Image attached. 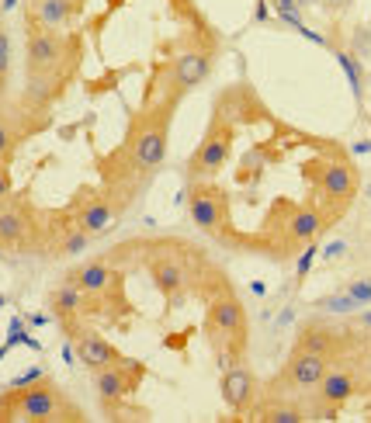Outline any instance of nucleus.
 Returning <instances> with one entry per match:
<instances>
[{"instance_id": "f257e3e1", "label": "nucleus", "mask_w": 371, "mask_h": 423, "mask_svg": "<svg viewBox=\"0 0 371 423\" xmlns=\"http://www.w3.org/2000/svg\"><path fill=\"white\" fill-rule=\"evenodd\" d=\"M73 423L83 420L80 406L56 389L49 378H35L28 385H11L0 396V423Z\"/></svg>"}, {"instance_id": "f03ea898", "label": "nucleus", "mask_w": 371, "mask_h": 423, "mask_svg": "<svg viewBox=\"0 0 371 423\" xmlns=\"http://www.w3.org/2000/svg\"><path fill=\"white\" fill-rule=\"evenodd\" d=\"M174 101L167 98L163 105H150L142 108L129 125V142H125V167L132 174L150 177L157 170L163 157H167V132H170V115H174Z\"/></svg>"}, {"instance_id": "7ed1b4c3", "label": "nucleus", "mask_w": 371, "mask_h": 423, "mask_svg": "<svg viewBox=\"0 0 371 423\" xmlns=\"http://www.w3.org/2000/svg\"><path fill=\"white\" fill-rule=\"evenodd\" d=\"M142 375H146V368L139 361H129V357H118L115 365L94 371V385H98V396H101V406H105L108 417L139 389Z\"/></svg>"}, {"instance_id": "20e7f679", "label": "nucleus", "mask_w": 371, "mask_h": 423, "mask_svg": "<svg viewBox=\"0 0 371 423\" xmlns=\"http://www.w3.org/2000/svg\"><path fill=\"white\" fill-rule=\"evenodd\" d=\"M229 150H233V125H229V118L219 111L212 118V129L209 135L202 139V146H198V153L191 157V167H187V177L191 181H202V177H212L222 170V163L229 160Z\"/></svg>"}, {"instance_id": "39448f33", "label": "nucleus", "mask_w": 371, "mask_h": 423, "mask_svg": "<svg viewBox=\"0 0 371 423\" xmlns=\"http://www.w3.org/2000/svg\"><path fill=\"white\" fill-rule=\"evenodd\" d=\"M66 38L49 28H35L28 38V73L31 77H59V66L66 63Z\"/></svg>"}, {"instance_id": "423d86ee", "label": "nucleus", "mask_w": 371, "mask_h": 423, "mask_svg": "<svg viewBox=\"0 0 371 423\" xmlns=\"http://www.w3.org/2000/svg\"><path fill=\"white\" fill-rule=\"evenodd\" d=\"M209 333H212V340L215 337H226L233 344L246 340V313H243V306L233 295H222V298H215L209 306Z\"/></svg>"}, {"instance_id": "0eeeda50", "label": "nucleus", "mask_w": 371, "mask_h": 423, "mask_svg": "<svg viewBox=\"0 0 371 423\" xmlns=\"http://www.w3.org/2000/svg\"><path fill=\"white\" fill-rule=\"evenodd\" d=\"M209 70H212V53L209 49H184V53L174 56L167 77H170V87L177 94H187L191 87H198L209 77Z\"/></svg>"}, {"instance_id": "6e6552de", "label": "nucleus", "mask_w": 371, "mask_h": 423, "mask_svg": "<svg viewBox=\"0 0 371 423\" xmlns=\"http://www.w3.org/2000/svg\"><path fill=\"white\" fill-rule=\"evenodd\" d=\"M326 371H330V357H319V354H309V350L295 347L292 357L281 368V385H288V389H316Z\"/></svg>"}, {"instance_id": "1a4fd4ad", "label": "nucleus", "mask_w": 371, "mask_h": 423, "mask_svg": "<svg viewBox=\"0 0 371 423\" xmlns=\"http://www.w3.org/2000/svg\"><path fill=\"white\" fill-rule=\"evenodd\" d=\"M222 399L236 417H250L254 399H257V378L250 375V368H243V365L226 368V375H222Z\"/></svg>"}, {"instance_id": "9d476101", "label": "nucleus", "mask_w": 371, "mask_h": 423, "mask_svg": "<svg viewBox=\"0 0 371 423\" xmlns=\"http://www.w3.org/2000/svg\"><path fill=\"white\" fill-rule=\"evenodd\" d=\"M115 202L108 194H94V191H83V202L77 209V226L87 233V236H98V233H108L111 222H115Z\"/></svg>"}, {"instance_id": "9b49d317", "label": "nucleus", "mask_w": 371, "mask_h": 423, "mask_svg": "<svg viewBox=\"0 0 371 423\" xmlns=\"http://www.w3.org/2000/svg\"><path fill=\"white\" fill-rule=\"evenodd\" d=\"M357 389H361V382H357V375L347 368H330L323 375V382L316 385V396L323 406H344L347 399L357 396Z\"/></svg>"}, {"instance_id": "f8f14e48", "label": "nucleus", "mask_w": 371, "mask_h": 423, "mask_svg": "<svg viewBox=\"0 0 371 423\" xmlns=\"http://www.w3.org/2000/svg\"><path fill=\"white\" fill-rule=\"evenodd\" d=\"M319 187L326 191V198H333L337 205H344L347 198H354V191H357V170L347 160H333V163L323 167Z\"/></svg>"}, {"instance_id": "ddd939ff", "label": "nucleus", "mask_w": 371, "mask_h": 423, "mask_svg": "<svg viewBox=\"0 0 371 423\" xmlns=\"http://www.w3.org/2000/svg\"><path fill=\"white\" fill-rule=\"evenodd\" d=\"M31 239V219L21 205L0 202V246H28Z\"/></svg>"}, {"instance_id": "4468645a", "label": "nucleus", "mask_w": 371, "mask_h": 423, "mask_svg": "<svg viewBox=\"0 0 371 423\" xmlns=\"http://www.w3.org/2000/svg\"><path fill=\"white\" fill-rule=\"evenodd\" d=\"M73 11H80V0H31V7H28L31 25L49 28V31H59L70 21Z\"/></svg>"}, {"instance_id": "2eb2a0df", "label": "nucleus", "mask_w": 371, "mask_h": 423, "mask_svg": "<svg viewBox=\"0 0 371 423\" xmlns=\"http://www.w3.org/2000/svg\"><path fill=\"white\" fill-rule=\"evenodd\" d=\"M77 354L80 361L87 365V368H108V365H115L122 354L115 350V347L108 344L101 333H94V330H83V333H77Z\"/></svg>"}, {"instance_id": "dca6fc26", "label": "nucleus", "mask_w": 371, "mask_h": 423, "mask_svg": "<svg viewBox=\"0 0 371 423\" xmlns=\"http://www.w3.org/2000/svg\"><path fill=\"white\" fill-rule=\"evenodd\" d=\"M70 285H77L80 291H87V295H101L115 285V271L108 261H90V264L77 267L73 274H70Z\"/></svg>"}, {"instance_id": "f3484780", "label": "nucleus", "mask_w": 371, "mask_h": 423, "mask_svg": "<svg viewBox=\"0 0 371 423\" xmlns=\"http://www.w3.org/2000/svg\"><path fill=\"white\" fill-rule=\"evenodd\" d=\"M295 347H298V350H309V354H319V357H333L340 340H337V333H333L330 326H323V323H305Z\"/></svg>"}, {"instance_id": "a211bd4d", "label": "nucleus", "mask_w": 371, "mask_h": 423, "mask_svg": "<svg viewBox=\"0 0 371 423\" xmlns=\"http://www.w3.org/2000/svg\"><path fill=\"white\" fill-rule=\"evenodd\" d=\"M150 274H153V285H157L163 295H177V291L187 285V271L181 261H174V257H160L150 264Z\"/></svg>"}, {"instance_id": "6ab92c4d", "label": "nucleus", "mask_w": 371, "mask_h": 423, "mask_svg": "<svg viewBox=\"0 0 371 423\" xmlns=\"http://www.w3.org/2000/svg\"><path fill=\"white\" fill-rule=\"evenodd\" d=\"M49 306H53V313L59 319H73L87 309V291H80L77 285L66 281L63 288H56L53 295H49Z\"/></svg>"}, {"instance_id": "aec40b11", "label": "nucleus", "mask_w": 371, "mask_h": 423, "mask_svg": "<svg viewBox=\"0 0 371 423\" xmlns=\"http://www.w3.org/2000/svg\"><path fill=\"white\" fill-rule=\"evenodd\" d=\"M326 222H330V219H323V212L319 209H298L292 215V222H288V236L298 239V243L316 239L319 233L326 229Z\"/></svg>"}, {"instance_id": "412c9836", "label": "nucleus", "mask_w": 371, "mask_h": 423, "mask_svg": "<svg viewBox=\"0 0 371 423\" xmlns=\"http://www.w3.org/2000/svg\"><path fill=\"white\" fill-rule=\"evenodd\" d=\"M250 417H254V420H271V423H298V420H305L309 413H305V409H298L295 402L271 399V402H264V406H257Z\"/></svg>"}, {"instance_id": "4be33fe9", "label": "nucleus", "mask_w": 371, "mask_h": 423, "mask_svg": "<svg viewBox=\"0 0 371 423\" xmlns=\"http://www.w3.org/2000/svg\"><path fill=\"white\" fill-rule=\"evenodd\" d=\"M337 63L344 66V73H347V80H350V87H354V94L361 98V90H365V73H361V63H357V59H350L347 53H340V49H337Z\"/></svg>"}, {"instance_id": "5701e85b", "label": "nucleus", "mask_w": 371, "mask_h": 423, "mask_svg": "<svg viewBox=\"0 0 371 423\" xmlns=\"http://www.w3.org/2000/svg\"><path fill=\"white\" fill-rule=\"evenodd\" d=\"M319 309H326V313H344V316H347V313H357L361 306H357V302H354L347 291H340V295H330V298H323V302H319Z\"/></svg>"}, {"instance_id": "b1692460", "label": "nucleus", "mask_w": 371, "mask_h": 423, "mask_svg": "<svg viewBox=\"0 0 371 423\" xmlns=\"http://www.w3.org/2000/svg\"><path fill=\"white\" fill-rule=\"evenodd\" d=\"M87 233L80 229V226H73V229H66V236H63V246H59V254H66V257H73V254H80L83 246H87Z\"/></svg>"}, {"instance_id": "393cba45", "label": "nucleus", "mask_w": 371, "mask_h": 423, "mask_svg": "<svg viewBox=\"0 0 371 423\" xmlns=\"http://www.w3.org/2000/svg\"><path fill=\"white\" fill-rule=\"evenodd\" d=\"M344 291L357 306H371V278H357V281H350Z\"/></svg>"}, {"instance_id": "a878e982", "label": "nucleus", "mask_w": 371, "mask_h": 423, "mask_svg": "<svg viewBox=\"0 0 371 423\" xmlns=\"http://www.w3.org/2000/svg\"><path fill=\"white\" fill-rule=\"evenodd\" d=\"M14 142H18V132H14V129H11V122H7V118L0 115V163L11 157Z\"/></svg>"}, {"instance_id": "bb28decb", "label": "nucleus", "mask_w": 371, "mask_h": 423, "mask_svg": "<svg viewBox=\"0 0 371 423\" xmlns=\"http://www.w3.org/2000/svg\"><path fill=\"white\" fill-rule=\"evenodd\" d=\"M7 73H11V38H7V31L0 28V90H4V83H7Z\"/></svg>"}, {"instance_id": "cd10ccee", "label": "nucleus", "mask_w": 371, "mask_h": 423, "mask_svg": "<svg viewBox=\"0 0 371 423\" xmlns=\"http://www.w3.org/2000/svg\"><path fill=\"white\" fill-rule=\"evenodd\" d=\"M313 261H316V243H309V246L302 250V257H298V271H295V274H298V281H302V278L309 274V267H313Z\"/></svg>"}, {"instance_id": "c85d7f7f", "label": "nucleus", "mask_w": 371, "mask_h": 423, "mask_svg": "<svg viewBox=\"0 0 371 423\" xmlns=\"http://www.w3.org/2000/svg\"><path fill=\"white\" fill-rule=\"evenodd\" d=\"M11 194V174H7V167L0 163V202Z\"/></svg>"}, {"instance_id": "c756f323", "label": "nucleus", "mask_w": 371, "mask_h": 423, "mask_svg": "<svg viewBox=\"0 0 371 423\" xmlns=\"http://www.w3.org/2000/svg\"><path fill=\"white\" fill-rule=\"evenodd\" d=\"M344 250H347V243H333V246H326V254H323V257H340Z\"/></svg>"}, {"instance_id": "7c9ffc66", "label": "nucleus", "mask_w": 371, "mask_h": 423, "mask_svg": "<svg viewBox=\"0 0 371 423\" xmlns=\"http://www.w3.org/2000/svg\"><path fill=\"white\" fill-rule=\"evenodd\" d=\"M14 4H18V0H4V11H11V7H14Z\"/></svg>"}, {"instance_id": "2f4dec72", "label": "nucleus", "mask_w": 371, "mask_h": 423, "mask_svg": "<svg viewBox=\"0 0 371 423\" xmlns=\"http://www.w3.org/2000/svg\"><path fill=\"white\" fill-rule=\"evenodd\" d=\"M302 4H313V0H298V7H302Z\"/></svg>"}, {"instance_id": "473e14b6", "label": "nucleus", "mask_w": 371, "mask_h": 423, "mask_svg": "<svg viewBox=\"0 0 371 423\" xmlns=\"http://www.w3.org/2000/svg\"><path fill=\"white\" fill-rule=\"evenodd\" d=\"M326 4H340V0H326Z\"/></svg>"}, {"instance_id": "72a5a7b5", "label": "nucleus", "mask_w": 371, "mask_h": 423, "mask_svg": "<svg viewBox=\"0 0 371 423\" xmlns=\"http://www.w3.org/2000/svg\"><path fill=\"white\" fill-rule=\"evenodd\" d=\"M0 257H4V254H0Z\"/></svg>"}]
</instances>
